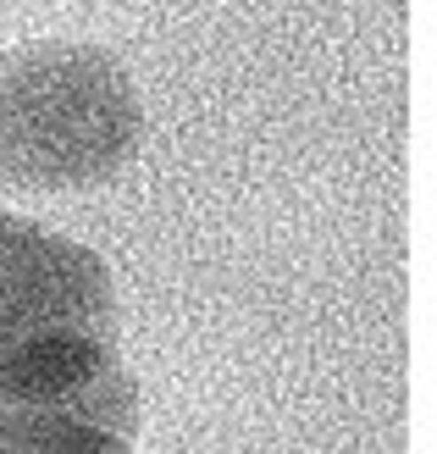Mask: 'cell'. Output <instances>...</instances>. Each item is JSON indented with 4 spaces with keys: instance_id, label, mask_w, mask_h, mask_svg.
Here are the masks:
<instances>
[{
    "instance_id": "cell-1",
    "label": "cell",
    "mask_w": 437,
    "mask_h": 454,
    "mask_svg": "<svg viewBox=\"0 0 437 454\" xmlns=\"http://www.w3.org/2000/svg\"><path fill=\"white\" fill-rule=\"evenodd\" d=\"M144 139L128 67L83 39H39L0 61V184L78 194L122 177Z\"/></svg>"
},
{
    "instance_id": "cell-2",
    "label": "cell",
    "mask_w": 437,
    "mask_h": 454,
    "mask_svg": "<svg viewBox=\"0 0 437 454\" xmlns=\"http://www.w3.org/2000/svg\"><path fill=\"white\" fill-rule=\"evenodd\" d=\"M39 333H95L117 344V278L89 244L0 216V355Z\"/></svg>"
},
{
    "instance_id": "cell-3",
    "label": "cell",
    "mask_w": 437,
    "mask_h": 454,
    "mask_svg": "<svg viewBox=\"0 0 437 454\" xmlns=\"http://www.w3.org/2000/svg\"><path fill=\"white\" fill-rule=\"evenodd\" d=\"M0 411H34L83 421L111 438H139L144 394L111 338L95 333H39L0 355Z\"/></svg>"
},
{
    "instance_id": "cell-4",
    "label": "cell",
    "mask_w": 437,
    "mask_h": 454,
    "mask_svg": "<svg viewBox=\"0 0 437 454\" xmlns=\"http://www.w3.org/2000/svg\"><path fill=\"white\" fill-rule=\"evenodd\" d=\"M0 454H133V443L95 433V427H83V421L0 411Z\"/></svg>"
}]
</instances>
